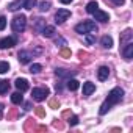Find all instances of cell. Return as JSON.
<instances>
[{
  "mask_svg": "<svg viewBox=\"0 0 133 133\" xmlns=\"http://www.w3.org/2000/svg\"><path fill=\"white\" fill-rule=\"evenodd\" d=\"M59 55H61L63 58H71V55H72V53H71V50H69L68 47H63V49H61V52H59Z\"/></svg>",
  "mask_w": 133,
  "mask_h": 133,
  "instance_id": "obj_28",
  "label": "cell"
},
{
  "mask_svg": "<svg viewBox=\"0 0 133 133\" xmlns=\"http://www.w3.org/2000/svg\"><path fill=\"white\" fill-rule=\"evenodd\" d=\"M11 102H13L14 105H21V103L24 102V96H22V92H21V91H17V92L11 94Z\"/></svg>",
  "mask_w": 133,
  "mask_h": 133,
  "instance_id": "obj_19",
  "label": "cell"
},
{
  "mask_svg": "<svg viewBox=\"0 0 133 133\" xmlns=\"http://www.w3.org/2000/svg\"><path fill=\"white\" fill-rule=\"evenodd\" d=\"M99 8V5H97V2H94V0H92V2H89L88 5H86V13H89V14H92L96 10Z\"/></svg>",
  "mask_w": 133,
  "mask_h": 133,
  "instance_id": "obj_23",
  "label": "cell"
},
{
  "mask_svg": "<svg viewBox=\"0 0 133 133\" xmlns=\"http://www.w3.org/2000/svg\"><path fill=\"white\" fill-rule=\"evenodd\" d=\"M122 56H124L127 61H130V59L133 58V41H130V42H127L125 45H122Z\"/></svg>",
  "mask_w": 133,
  "mask_h": 133,
  "instance_id": "obj_8",
  "label": "cell"
},
{
  "mask_svg": "<svg viewBox=\"0 0 133 133\" xmlns=\"http://www.w3.org/2000/svg\"><path fill=\"white\" fill-rule=\"evenodd\" d=\"M68 85V89H71V91H77L78 88H80V82H77L75 78H68V82H66Z\"/></svg>",
  "mask_w": 133,
  "mask_h": 133,
  "instance_id": "obj_18",
  "label": "cell"
},
{
  "mask_svg": "<svg viewBox=\"0 0 133 133\" xmlns=\"http://www.w3.org/2000/svg\"><path fill=\"white\" fill-rule=\"evenodd\" d=\"M69 17H71V11L66 10V8H61V10H58L56 14H55V24L61 25V24H64L66 21H68Z\"/></svg>",
  "mask_w": 133,
  "mask_h": 133,
  "instance_id": "obj_6",
  "label": "cell"
},
{
  "mask_svg": "<svg viewBox=\"0 0 133 133\" xmlns=\"http://www.w3.org/2000/svg\"><path fill=\"white\" fill-rule=\"evenodd\" d=\"M49 88L45 86V88H33V91H31V97H33V100H36V102H42L47 96H49Z\"/></svg>",
  "mask_w": 133,
  "mask_h": 133,
  "instance_id": "obj_5",
  "label": "cell"
},
{
  "mask_svg": "<svg viewBox=\"0 0 133 133\" xmlns=\"http://www.w3.org/2000/svg\"><path fill=\"white\" fill-rule=\"evenodd\" d=\"M100 44H102V47H105V49H111V47H113V38L108 36V35H105V36L100 38Z\"/></svg>",
  "mask_w": 133,
  "mask_h": 133,
  "instance_id": "obj_17",
  "label": "cell"
},
{
  "mask_svg": "<svg viewBox=\"0 0 133 133\" xmlns=\"http://www.w3.org/2000/svg\"><path fill=\"white\" fill-rule=\"evenodd\" d=\"M14 86H16V88H17V91H21V92H25V91L30 88L28 80H25V78H17V80L14 82Z\"/></svg>",
  "mask_w": 133,
  "mask_h": 133,
  "instance_id": "obj_11",
  "label": "cell"
},
{
  "mask_svg": "<svg viewBox=\"0 0 133 133\" xmlns=\"http://www.w3.org/2000/svg\"><path fill=\"white\" fill-rule=\"evenodd\" d=\"M77 124H78V117H77V116L69 117V125H72V127H74V125H77Z\"/></svg>",
  "mask_w": 133,
  "mask_h": 133,
  "instance_id": "obj_33",
  "label": "cell"
},
{
  "mask_svg": "<svg viewBox=\"0 0 133 133\" xmlns=\"http://www.w3.org/2000/svg\"><path fill=\"white\" fill-rule=\"evenodd\" d=\"M133 41V33H131V28H127L122 35H121V45H125L127 42Z\"/></svg>",
  "mask_w": 133,
  "mask_h": 133,
  "instance_id": "obj_12",
  "label": "cell"
},
{
  "mask_svg": "<svg viewBox=\"0 0 133 133\" xmlns=\"http://www.w3.org/2000/svg\"><path fill=\"white\" fill-rule=\"evenodd\" d=\"M19 8H24V0H16V2H11L8 5V10L10 11H17Z\"/></svg>",
  "mask_w": 133,
  "mask_h": 133,
  "instance_id": "obj_20",
  "label": "cell"
},
{
  "mask_svg": "<svg viewBox=\"0 0 133 133\" xmlns=\"http://www.w3.org/2000/svg\"><path fill=\"white\" fill-rule=\"evenodd\" d=\"M36 5H38L36 0H24V8L25 10H33Z\"/></svg>",
  "mask_w": 133,
  "mask_h": 133,
  "instance_id": "obj_24",
  "label": "cell"
},
{
  "mask_svg": "<svg viewBox=\"0 0 133 133\" xmlns=\"http://www.w3.org/2000/svg\"><path fill=\"white\" fill-rule=\"evenodd\" d=\"M41 52H42V50H41L39 47H36L35 52H31V50H21V52L17 53V58H19L21 64H28V63L35 58V55H36V53H41Z\"/></svg>",
  "mask_w": 133,
  "mask_h": 133,
  "instance_id": "obj_4",
  "label": "cell"
},
{
  "mask_svg": "<svg viewBox=\"0 0 133 133\" xmlns=\"http://www.w3.org/2000/svg\"><path fill=\"white\" fill-rule=\"evenodd\" d=\"M42 71V66L41 64H38V63H33L31 66H30V69H28V72L30 74H39Z\"/></svg>",
  "mask_w": 133,
  "mask_h": 133,
  "instance_id": "obj_22",
  "label": "cell"
},
{
  "mask_svg": "<svg viewBox=\"0 0 133 133\" xmlns=\"http://www.w3.org/2000/svg\"><path fill=\"white\" fill-rule=\"evenodd\" d=\"M49 105H50V108H59V102L56 99H50L49 100Z\"/></svg>",
  "mask_w": 133,
  "mask_h": 133,
  "instance_id": "obj_30",
  "label": "cell"
},
{
  "mask_svg": "<svg viewBox=\"0 0 133 133\" xmlns=\"http://www.w3.org/2000/svg\"><path fill=\"white\" fill-rule=\"evenodd\" d=\"M38 6H39V11L45 13V11H49V10H50V6H52V5H50V2H45V0H44V2H41Z\"/></svg>",
  "mask_w": 133,
  "mask_h": 133,
  "instance_id": "obj_26",
  "label": "cell"
},
{
  "mask_svg": "<svg viewBox=\"0 0 133 133\" xmlns=\"http://www.w3.org/2000/svg\"><path fill=\"white\" fill-rule=\"evenodd\" d=\"M10 91V82L8 80H0V94H5Z\"/></svg>",
  "mask_w": 133,
  "mask_h": 133,
  "instance_id": "obj_21",
  "label": "cell"
},
{
  "mask_svg": "<svg viewBox=\"0 0 133 133\" xmlns=\"http://www.w3.org/2000/svg\"><path fill=\"white\" fill-rule=\"evenodd\" d=\"M55 89H56V92H61V91H63V85H61V83H56Z\"/></svg>",
  "mask_w": 133,
  "mask_h": 133,
  "instance_id": "obj_35",
  "label": "cell"
},
{
  "mask_svg": "<svg viewBox=\"0 0 133 133\" xmlns=\"http://www.w3.org/2000/svg\"><path fill=\"white\" fill-rule=\"evenodd\" d=\"M17 44V38L16 36H6L0 39V49H11Z\"/></svg>",
  "mask_w": 133,
  "mask_h": 133,
  "instance_id": "obj_7",
  "label": "cell"
},
{
  "mask_svg": "<svg viewBox=\"0 0 133 133\" xmlns=\"http://www.w3.org/2000/svg\"><path fill=\"white\" fill-rule=\"evenodd\" d=\"M85 41H86L88 45H92V44L96 42V35H92V33H86V35H85Z\"/></svg>",
  "mask_w": 133,
  "mask_h": 133,
  "instance_id": "obj_25",
  "label": "cell"
},
{
  "mask_svg": "<svg viewBox=\"0 0 133 133\" xmlns=\"http://www.w3.org/2000/svg\"><path fill=\"white\" fill-rule=\"evenodd\" d=\"M11 28L14 33H22L27 28V17L24 14H17L14 16V19L11 21Z\"/></svg>",
  "mask_w": 133,
  "mask_h": 133,
  "instance_id": "obj_3",
  "label": "cell"
},
{
  "mask_svg": "<svg viewBox=\"0 0 133 133\" xmlns=\"http://www.w3.org/2000/svg\"><path fill=\"white\" fill-rule=\"evenodd\" d=\"M55 27H52V25H45L42 30H41V35L44 36V38H53L55 36Z\"/></svg>",
  "mask_w": 133,
  "mask_h": 133,
  "instance_id": "obj_15",
  "label": "cell"
},
{
  "mask_svg": "<svg viewBox=\"0 0 133 133\" xmlns=\"http://www.w3.org/2000/svg\"><path fill=\"white\" fill-rule=\"evenodd\" d=\"M75 31L80 33V35H86V33L96 35V33L99 31V27H97V24H96L94 21H83V22H80L78 25H75Z\"/></svg>",
  "mask_w": 133,
  "mask_h": 133,
  "instance_id": "obj_2",
  "label": "cell"
},
{
  "mask_svg": "<svg viewBox=\"0 0 133 133\" xmlns=\"http://www.w3.org/2000/svg\"><path fill=\"white\" fill-rule=\"evenodd\" d=\"M55 75L58 77V78H71V77H74L75 75V71H68V69H56L55 71Z\"/></svg>",
  "mask_w": 133,
  "mask_h": 133,
  "instance_id": "obj_10",
  "label": "cell"
},
{
  "mask_svg": "<svg viewBox=\"0 0 133 133\" xmlns=\"http://www.w3.org/2000/svg\"><path fill=\"white\" fill-rule=\"evenodd\" d=\"M92 16H94V21H99V22H108V21H110L108 13H105V11H102V10H99V8L92 13Z\"/></svg>",
  "mask_w": 133,
  "mask_h": 133,
  "instance_id": "obj_9",
  "label": "cell"
},
{
  "mask_svg": "<svg viewBox=\"0 0 133 133\" xmlns=\"http://www.w3.org/2000/svg\"><path fill=\"white\" fill-rule=\"evenodd\" d=\"M111 2H113L116 6H121V5H124V3H125V0H111Z\"/></svg>",
  "mask_w": 133,
  "mask_h": 133,
  "instance_id": "obj_34",
  "label": "cell"
},
{
  "mask_svg": "<svg viewBox=\"0 0 133 133\" xmlns=\"http://www.w3.org/2000/svg\"><path fill=\"white\" fill-rule=\"evenodd\" d=\"M5 27H6V17L5 16H0V31L5 30Z\"/></svg>",
  "mask_w": 133,
  "mask_h": 133,
  "instance_id": "obj_31",
  "label": "cell"
},
{
  "mask_svg": "<svg viewBox=\"0 0 133 133\" xmlns=\"http://www.w3.org/2000/svg\"><path fill=\"white\" fill-rule=\"evenodd\" d=\"M122 99H124V89H122V88H119V86H117V88H113V89L108 92L107 100L102 103V107H100V110H99V114H100V116L107 114V113H108V110H110L113 105L119 103Z\"/></svg>",
  "mask_w": 133,
  "mask_h": 133,
  "instance_id": "obj_1",
  "label": "cell"
},
{
  "mask_svg": "<svg viewBox=\"0 0 133 133\" xmlns=\"http://www.w3.org/2000/svg\"><path fill=\"white\" fill-rule=\"evenodd\" d=\"M94 91H96V85H94L92 82H85V83H83V96H85V97H86V96H91Z\"/></svg>",
  "mask_w": 133,
  "mask_h": 133,
  "instance_id": "obj_13",
  "label": "cell"
},
{
  "mask_svg": "<svg viewBox=\"0 0 133 133\" xmlns=\"http://www.w3.org/2000/svg\"><path fill=\"white\" fill-rule=\"evenodd\" d=\"M3 108H5V107H3V103H0V117H2V113H3Z\"/></svg>",
  "mask_w": 133,
  "mask_h": 133,
  "instance_id": "obj_37",
  "label": "cell"
},
{
  "mask_svg": "<svg viewBox=\"0 0 133 133\" xmlns=\"http://www.w3.org/2000/svg\"><path fill=\"white\" fill-rule=\"evenodd\" d=\"M59 2H61L63 5H68V3H71V2H74V0H59Z\"/></svg>",
  "mask_w": 133,
  "mask_h": 133,
  "instance_id": "obj_36",
  "label": "cell"
},
{
  "mask_svg": "<svg viewBox=\"0 0 133 133\" xmlns=\"http://www.w3.org/2000/svg\"><path fill=\"white\" fill-rule=\"evenodd\" d=\"M10 71V64L6 61H0V74H6Z\"/></svg>",
  "mask_w": 133,
  "mask_h": 133,
  "instance_id": "obj_27",
  "label": "cell"
},
{
  "mask_svg": "<svg viewBox=\"0 0 133 133\" xmlns=\"http://www.w3.org/2000/svg\"><path fill=\"white\" fill-rule=\"evenodd\" d=\"M55 44H56V45H59V47H66V45H68L66 39H64V38H61V36H58V38L55 39Z\"/></svg>",
  "mask_w": 133,
  "mask_h": 133,
  "instance_id": "obj_29",
  "label": "cell"
},
{
  "mask_svg": "<svg viewBox=\"0 0 133 133\" xmlns=\"http://www.w3.org/2000/svg\"><path fill=\"white\" fill-rule=\"evenodd\" d=\"M108 75H110V69L107 68V66L99 68V71H97V78H99L100 82H105V80L108 78Z\"/></svg>",
  "mask_w": 133,
  "mask_h": 133,
  "instance_id": "obj_14",
  "label": "cell"
},
{
  "mask_svg": "<svg viewBox=\"0 0 133 133\" xmlns=\"http://www.w3.org/2000/svg\"><path fill=\"white\" fill-rule=\"evenodd\" d=\"M44 27H45V21H44L42 17H35V19H33V28H35L36 31H41Z\"/></svg>",
  "mask_w": 133,
  "mask_h": 133,
  "instance_id": "obj_16",
  "label": "cell"
},
{
  "mask_svg": "<svg viewBox=\"0 0 133 133\" xmlns=\"http://www.w3.org/2000/svg\"><path fill=\"white\" fill-rule=\"evenodd\" d=\"M36 114H38L39 117H44V116H45V111H44V108H42V107H38V108H36Z\"/></svg>",
  "mask_w": 133,
  "mask_h": 133,
  "instance_id": "obj_32",
  "label": "cell"
}]
</instances>
